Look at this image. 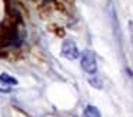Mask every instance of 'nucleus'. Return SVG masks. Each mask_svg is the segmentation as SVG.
Masks as SVG:
<instances>
[{"label":"nucleus","mask_w":133,"mask_h":117,"mask_svg":"<svg viewBox=\"0 0 133 117\" xmlns=\"http://www.w3.org/2000/svg\"><path fill=\"white\" fill-rule=\"evenodd\" d=\"M80 64H82V68L86 73H89V74L96 73V70H97V61H96L95 53L90 50L83 51L80 56Z\"/></svg>","instance_id":"f257e3e1"},{"label":"nucleus","mask_w":133,"mask_h":117,"mask_svg":"<svg viewBox=\"0 0 133 117\" xmlns=\"http://www.w3.org/2000/svg\"><path fill=\"white\" fill-rule=\"evenodd\" d=\"M62 54H63V57H66L67 60H76L80 56L76 43L70 39H67L63 42V44H62Z\"/></svg>","instance_id":"f03ea898"},{"label":"nucleus","mask_w":133,"mask_h":117,"mask_svg":"<svg viewBox=\"0 0 133 117\" xmlns=\"http://www.w3.org/2000/svg\"><path fill=\"white\" fill-rule=\"evenodd\" d=\"M84 117H100V113L95 106H87L84 108Z\"/></svg>","instance_id":"7ed1b4c3"},{"label":"nucleus","mask_w":133,"mask_h":117,"mask_svg":"<svg viewBox=\"0 0 133 117\" xmlns=\"http://www.w3.org/2000/svg\"><path fill=\"white\" fill-rule=\"evenodd\" d=\"M0 80L3 83H10V84H16V83H17L12 76H9V74H2V76H0Z\"/></svg>","instance_id":"20e7f679"},{"label":"nucleus","mask_w":133,"mask_h":117,"mask_svg":"<svg viewBox=\"0 0 133 117\" xmlns=\"http://www.w3.org/2000/svg\"><path fill=\"white\" fill-rule=\"evenodd\" d=\"M89 81H90V84L95 86L96 88H100V87H102V81L99 80V77H90Z\"/></svg>","instance_id":"39448f33"},{"label":"nucleus","mask_w":133,"mask_h":117,"mask_svg":"<svg viewBox=\"0 0 133 117\" xmlns=\"http://www.w3.org/2000/svg\"><path fill=\"white\" fill-rule=\"evenodd\" d=\"M129 33H130V42H132V46H133V22L129 23Z\"/></svg>","instance_id":"423d86ee"},{"label":"nucleus","mask_w":133,"mask_h":117,"mask_svg":"<svg viewBox=\"0 0 133 117\" xmlns=\"http://www.w3.org/2000/svg\"><path fill=\"white\" fill-rule=\"evenodd\" d=\"M0 91H10V87H9V86H6V84H2V83H0Z\"/></svg>","instance_id":"0eeeda50"}]
</instances>
